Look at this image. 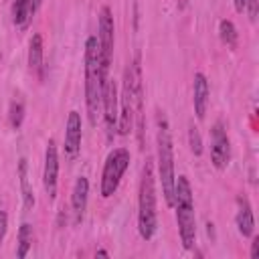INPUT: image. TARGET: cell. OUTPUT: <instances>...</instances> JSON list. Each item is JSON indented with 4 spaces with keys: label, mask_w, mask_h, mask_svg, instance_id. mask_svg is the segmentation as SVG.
<instances>
[{
    "label": "cell",
    "mask_w": 259,
    "mask_h": 259,
    "mask_svg": "<svg viewBox=\"0 0 259 259\" xmlns=\"http://www.w3.org/2000/svg\"><path fill=\"white\" fill-rule=\"evenodd\" d=\"M142 105H144L142 65H140V55H136L123 71L121 97H119V117H117V134L119 136H127L134 130L136 117L142 115Z\"/></svg>",
    "instance_id": "cell-1"
},
{
    "label": "cell",
    "mask_w": 259,
    "mask_h": 259,
    "mask_svg": "<svg viewBox=\"0 0 259 259\" xmlns=\"http://www.w3.org/2000/svg\"><path fill=\"white\" fill-rule=\"evenodd\" d=\"M109 77V71L101 65V53L97 36L91 34L85 40V107L89 115V123H97V113L101 111V93L103 83Z\"/></svg>",
    "instance_id": "cell-2"
},
{
    "label": "cell",
    "mask_w": 259,
    "mask_h": 259,
    "mask_svg": "<svg viewBox=\"0 0 259 259\" xmlns=\"http://www.w3.org/2000/svg\"><path fill=\"white\" fill-rule=\"evenodd\" d=\"M156 160H158V176L162 184V194L168 206L174 204V182H176V170H174V146L170 136V125L164 115V111L156 113Z\"/></svg>",
    "instance_id": "cell-3"
},
{
    "label": "cell",
    "mask_w": 259,
    "mask_h": 259,
    "mask_svg": "<svg viewBox=\"0 0 259 259\" xmlns=\"http://www.w3.org/2000/svg\"><path fill=\"white\" fill-rule=\"evenodd\" d=\"M158 229L156 212V180L152 160H146L142 168L140 188H138V233L144 241H150Z\"/></svg>",
    "instance_id": "cell-4"
},
{
    "label": "cell",
    "mask_w": 259,
    "mask_h": 259,
    "mask_svg": "<svg viewBox=\"0 0 259 259\" xmlns=\"http://www.w3.org/2000/svg\"><path fill=\"white\" fill-rule=\"evenodd\" d=\"M176 208V225L182 247L186 251L194 249L196 243V214H194V196L192 186L186 176H178L174 182V204Z\"/></svg>",
    "instance_id": "cell-5"
},
{
    "label": "cell",
    "mask_w": 259,
    "mask_h": 259,
    "mask_svg": "<svg viewBox=\"0 0 259 259\" xmlns=\"http://www.w3.org/2000/svg\"><path fill=\"white\" fill-rule=\"evenodd\" d=\"M130 160H132V154L127 148H115L107 154L101 170V182H99V192L103 198H109L117 192L119 182L130 166Z\"/></svg>",
    "instance_id": "cell-6"
},
{
    "label": "cell",
    "mask_w": 259,
    "mask_h": 259,
    "mask_svg": "<svg viewBox=\"0 0 259 259\" xmlns=\"http://www.w3.org/2000/svg\"><path fill=\"white\" fill-rule=\"evenodd\" d=\"M101 115H103V125H105L107 140L111 142L117 134V117H119V95H117V85L111 77H107L105 83H103Z\"/></svg>",
    "instance_id": "cell-7"
},
{
    "label": "cell",
    "mask_w": 259,
    "mask_h": 259,
    "mask_svg": "<svg viewBox=\"0 0 259 259\" xmlns=\"http://www.w3.org/2000/svg\"><path fill=\"white\" fill-rule=\"evenodd\" d=\"M97 42L101 53V65L109 71L111 57H113V42H115V22L109 6H101L99 18H97Z\"/></svg>",
    "instance_id": "cell-8"
},
{
    "label": "cell",
    "mask_w": 259,
    "mask_h": 259,
    "mask_svg": "<svg viewBox=\"0 0 259 259\" xmlns=\"http://www.w3.org/2000/svg\"><path fill=\"white\" fill-rule=\"evenodd\" d=\"M231 160V142L223 121H214L210 127V162L217 170H225Z\"/></svg>",
    "instance_id": "cell-9"
},
{
    "label": "cell",
    "mask_w": 259,
    "mask_h": 259,
    "mask_svg": "<svg viewBox=\"0 0 259 259\" xmlns=\"http://www.w3.org/2000/svg\"><path fill=\"white\" fill-rule=\"evenodd\" d=\"M42 186H45L49 198L53 200L57 196V188H59V150H57V142L53 138L47 142V148H45Z\"/></svg>",
    "instance_id": "cell-10"
},
{
    "label": "cell",
    "mask_w": 259,
    "mask_h": 259,
    "mask_svg": "<svg viewBox=\"0 0 259 259\" xmlns=\"http://www.w3.org/2000/svg\"><path fill=\"white\" fill-rule=\"evenodd\" d=\"M81 140H83L81 113L71 109L67 115V123H65V156L75 158L81 150Z\"/></svg>",
    "instance_id": "cell-11"
},
{
    "label": "cell",
    "mask_w": 259,
    "mask_h": 259,
    "mask_svg": "<svg viewBox=\"0 0 259 259\" xmlns=\"http://www.w3.org/2000/svg\"><path fill=\"white\" fill-rule=\"evenodd\" d=\"M208 97H210V87H208L206 75L204 73H194V79H192V105H194V113H196L198 119H204V115H206Z\"/></svg>",
    "instance_id": "cell-12"
},
{
    "label": "cell",
    "mask_w": 259,
    "mask_h": 259,
    "mask_svg": "<svg viewBox=\"0 0 259 259\" xmlns=\"http://www.w3.org/2000/svg\"><path fill=\"white\" fill-rule=\"evenodd\" d=\"M237 231L241 237H253L255 235V219H253V208L247 196H237V214H235Z\"/></svg>",
    "instance_id": "cell-13"
},
{
    "label": "cell",
    "mask_w": 259,
    "mask_h": 259,
    "mask_svg": "<svg viewBox=\"0 0 259 259\" xmlns=\"http://www.w3.org/2000/svg\"><path fill=\"white\" fill-rule=\"evenodd\" d=\"M87 198H89V180L85 176H79L71 190V212L77 223L83 219L87 210Z\"/></svg>",
    "instance_id": "cell-14"
},
{
    "label": "cell",
    "mask_w": 259,
    "mask_h": 259,
    "mask_svg": "<svg viewBox=\"0 0 259 259\" xmlns=\"http://www.w3.org/2000/svg\"><path fill=\"white\" fill-rule=\"evenodd\" d=\"M18 182H20V196H22V204L26 210H32L34 208V190L30 186V178H28V160L22 156L18 160Z\"/></svg>",
    "instance_id": "cell-15"
},
{
    "label": "cell",
    "mask_w": 259,
    "mask_h": 259,
    "mask_svg": "<svg viewBox=\"0 0 259 259\" xmlns=\"http://www.w3.org/2000/svg\"><path fill=\"white\" fill-rule=\"evenodd\" d=\"M45 57V42H42V34L40 32H34L30 36V42H28V69L32 73H38L42 75V59Z\"/></svg>",
    "instance_id": "cell-16"
},
{
    "label": "cell",
    "mask_w": 259,
    "mask_h": 259,
    "mask_svg": "<svg viewBox=\"0 0 259 259\" xmlns=\"http://www.w3.org/2000/svg\"><path fill=\"white\" fill-rule=\"evenodd\" d=\"M34 14L30 8V0H12V22L16 28L26 30L28 24L32 22Z\"/></svg>",
    "instance_id": "cell-17"
},
{
    "label": "cell",
    "mask_w": 259,
    "mask_h": 259,
    "mask_svg": "<svg viewBox=\"0 0 259 259\" xmlns=\"http://www.w3.org/2000/svg\"><path fill=\"white\" fill-rule=\"evenodd\" d=\"M32 239H34V231L30 223H22L18 227V243H16V257L24 259L32 247Z\"/></svg>",
    "instance_id": "cell-18"
},
{
    "label": "cell",
    "mask_w": 259,
    "mask_h": 259,
    "mask_svg": "<svg viewBox=\"0 0 259 259\" xmlns=\"http://www.w3.org/2000/svg\"><path fill=\"white\" fill-rule=\"evenodd\" d=\"M219 38L225 47H231L235 49L237 47V40H239V32H237V26L233 24V20L229 18H223L219 22Z\"/></svg>",
    "instance_id": "cell-19"
},
{
    "label": "cell",
    "mask_w": 259,
    "mask_h": 259,
    "mask_svg": "<svg viewBox=\"0 0 259 259\" xmlns=\"http://www.w3.org/2000/svg\"><path fill=\"white\" fill-rule=\"evenodd\" d=\"M24 103L22 99H14L10 101V107H8V121H10V127L12 130H20L22 121H24Z\"/></svg>",
    "instance_id": "cell-20"
},
{
    "label": "cell",
    "mask_w": 259,
    "mask_h": 259,
    "mask_svg": "<svg viewBox=\"0 0 259 259\" xmlns=\"http://www.w3.org/2000/svg\"><path fill=\"white\" fill-rule=\"evenodd\" d=\"M188 146H190V152L194 156L202 154V138H200V132L194 123H190V127H188Z\"/></svg>",
    "instance_id": "cell-21"
},
{
    "label": "cell",
    "mask_w": 259,
    "mask_h": 259,
    "mask_svg": "<svg viewBox=\"0 0 259 259\" xmlns=\"http://www.w3.org/2000/svg\"><path fill=\"white\" fill-rule=\"evenodd\" d=\"M245 10L249 14V20L255 22L257 20V14H259V0H247L245 2Z\"/></svg>",
    "instance_id": "cell-22"
},
{
    "label": "cell",
    "mask_w": 259,
    "mask_h": 259,
    "mask_svg": "<svg viewBox=\"0 0 259 259\" xmlns=\"http://www.w3.org/2000/svg\"><path fill=\"white\" fill-rule=\"evenodd\" d=\"M6 231H8V214H6V210H0V245L6 237Z\"/></svg>",
    "instance_id": "cell-23"
},
{
    "label": "cell",
    "mask_w": 259,
    "mask_h": 259,
    "mask_svg": "<svg viewBox=\"0 0 259 259\" xmlns=\"http://www.w3.org/2000/svg\"><path fill=\"white\" fill-rule=\"evenodd\" d=\"M251 259H259V237L253 235V241H251V251H249Z\"/></svg>",
    "instance_id": "cell-24"
},
{
    "label": "cell",
    "mask_w": 259,
    "mask_h": 259,
    "mask_svg": "<svg viewBox=\"0 0 259 259\" xmlns=\"http://www.w3.org/2000/svg\"><path fill=\"white\" fill-rule=\"evenodd\" d=\"M245 2H247V0H233L235 10H237V12H243V10H245Z\"/></svg>",
    "instance_id": "cell-25"
},
{
    "label": "cell",
    "mask_w": 259,
    "mask_h": 259,
    "mask_svg": "<svg viewBox=\"0 0 259 259\" xmlns=\"http://www.w3.org/2000/svg\"><path fill=\"white\" fill-rule=\"evenodd\" d=\"M40 4H42V0H30V8H32V14H36V12H38Z\"/></svg>",
    "instance_id": "cell-26"
},
{
    "label": "cell",
    "mask_w": 259,
    "mask_h": 259,
    "mask_svg": "<svg viewBox=\"0 0 259 259\" xmlns=\"http://www.w3.org/2000/svg\"><path fill=\"white\" fill-rule=\"evenodd\" d=\"M97 255H101V257H109V253H107L105 249H99V251H97Z\"/></svg>",
    "instance_id": "cell-27"
}]
</instances>
